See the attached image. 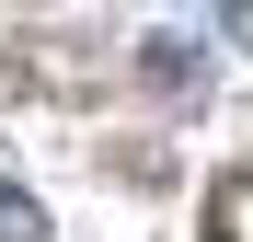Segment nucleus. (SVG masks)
<instances>
[{"instance_id": "1", "label": "nucleus", "mask_w": 253, "mask_h": 242, "mask_svg": "<svg viewBox=\"0 0 253 242\" xmlns=\"http://www.w3.org/2000/svg\"><path fill=\"white\" fill-rule=\"evenodd\" d=\"M0 242H46V219H35V196H12V185H0Z\"/></svg>"}]
</instances>
